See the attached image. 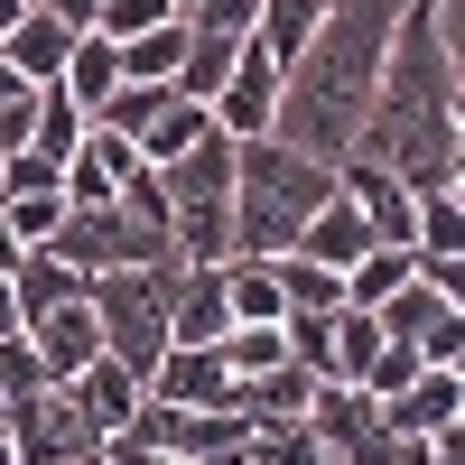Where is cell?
<instances>
[{
    "label": "cell",
    "instance_id": "obj_1",
    "mask_svg": "<svg viewBox=\"0 0 465 465\" xmlns=\"http://www.w3.org/2000/svg\"><path fill=\"white\" fill-rule=\"evenodd\" d=\"M401 10L410 0H335L326 10V28L307 37V47L289 56V74H280V122L270 131H280L289 149H307V159H344V149H354Z\"/></svg>",
    "mask_w": 465,
    "mask_h": 465
},
{
    "label": "cell",
    "instance_id": "obj_2",
    "mask_svg": "<svg viewBox=\"0 0 465 465\" xmlns=\"http://www.w3.org/2000/svg\"><path fill=\"white\" fill-rule=\"evenodd\" d=\"M335 196V159H307L280 131L232 140V252L242 261H280L298 252V223Z\"/></svg>",
    "mask_w": 465,
    "mask_h": 465
},
{
    "label": "cell",
    "instance_id": "obj_3",
    "mask_svg": "<svg viewBox=\"0 0 465 465\" xmlns=\"http://www.w3.org/2000/svg\"><path fill=\"white\" fill-rule=\"evenodd\" d=\"M168 177V232L177 261H232V131H205L186 159L159 168Z\"/></svg>",
    "mask_w": 465,
    "mask_h": 465
},
{
    "label": "cell",
    "instance_id": "obj_4",
    "mask_svg": "<svg viewBox=\"0 0 465 465\" xmlns=\"http://www.w3.org/2000/svg\"><path fill=\"white\" fill-rule=\"evenodd\" d=\"M168 270H177V261H168ZM168 270H103V280H94L103 354L131 363L140 381L159 372V354H168Z\"/></svg>",
    "mask_w": 465,
    "mask_h": 465
},
{
    "label": "cell",
    "instance_id": "obj_5",
    "mask_svg": "<svg viewBox=\"0 0 465 465\" xmlns=\"http://www.w3.org/2000/svg\"><path fill=\"white\" fill-rule=\"evenodd\" d=\"M47 252L74 261L84 280H103V270H168L177 261V242H168L159 223H140L122 196H112V205H65V223H56Z\"/></svg>",
    "mask_w": 465,
    "mask_h": 465
},
{
    "label": "cell",
    "instance_id": "obj_6",
    "mask_svg": "<svg viewBox=\"0 0 465 465\" xmlns=\"http://www.w3.org/2000/svg\"><path fill=\"white\" fill-rule=\"evenodd\" d=\"M0 438L19 447V465H74V456H94V447H103V429H94L84 410H74V391H65V381L0 401Z\"/></svg>",
    "mask_w": 465,
    "mask_h": 465
},
{
    "label": "cell",
    "instance_id": "obj_7",
    "mask_svg": "<svg viewBox=\"0 0 465 465\" xmlns=\"http://www.w3.org/2000/svg\"><path fill=\"white\" fill-rule=\"evenodd\" d=\"M307 429L335 447V465H401L410 438H391V419L363 381H317V401H307Z\"/></svg>",
    "mask_w": 465,
    "mask_h": 465
},
{
    "label": "cell",
    "instance_id": "obj_8",
    "mask_svg": "<svg viewBox=\"0 0 465 465\" xmlns=\"http://www.w3.org/2000/svg\"><path fill=\"white\" fill-rule=\"evenodd\" d=\"M223 335H232L223 261H177L168 270V344H223Z\"/></svg>",
    "mask_w": 465,
    "mask_h": 465
},
{
    "label": "cell",
    "instance_id": "obj_9",
    "mask_svg": "<svg viewBox=\"0 0 465 465\" xmlns=\"http://www.w3.org/2000/svg\"><path fill=\"white\" fill-rule=\"evenodd\" d=\"M214 122H223L232 140H261L270 122H280V56H270L261 37H242V56H232L223 94H214Z\"/></svg>",
    "mask_w": 465,
    "mask_h": 465
},
{
    "label": "cell",
    "instance_id": "obj_10",
    "mask_svg": "<svg viewBox=\"0 0 465 465\" xmlns=\"http://www.w3.org/2000/svg\"><path fill=\"white\" fill-rule=\"evenodd\" d=\"M149 401H168V410H232L223 344H168L159 372H149Z\"/></svg>",
    "mask_w": 465,
    "mask_h": 465
},
{
    "label": "cell",
    "instance_id": "obj_11",
    "mask_svg": "<svg viewBox=\"0 0 465 465\" xmlns=\"http://www.w3.org/2000/svg\"><path fill=\"white\" fill-rule=\"evenodd\" d=\"M335 186L363 205V223L381 232V242H410V232H419V196H410L391 168H372V159H335Z\"/></svg>",
    "mask_w": 465,
    "mask_h": 465
},
{
    "label": "cell",
    "instance_id": "obj_12",
    "mask_svg": "<svg viewBox=\"0 0 465 465\" xmlns=\"http://www.w3.org/2000/svg\"><path fill=\"white\" fill-rule=\"evenodd\" d=\"M28 344H37V363H47V381H74L94 354H103V326H94V298H74V307H47V317H28Z\"/></svg>",
    "mask_w": 465,
    "mask_h": 465
},
{
    "label": "cell",
    "instance_id": "obj_13",
    "mask_svg": "<svg viewBox=\"0 0 465 465\" xmlns=\"http://www.w3.org/2000/svg\"><path fill=\"white\" fill-rule=\"evenodd\" d=\"M140 168V149L122 140V131H84V149H74V159H65V205H112V196H122V177Z\"/></svg>",
    "mask_w": 465,
    "mask_h": 465
},
{
    "label": "cell",
    "instance_id": "obj_14",
    "mask_svg": "<svg viewBox=\"0 0 465 465\" xmlns=\"http://www.w3.org/2000/svg\"><path fill=\"white\" fill-rule=\"evenodd\" d=\"M65 391H74V410H84L94 429L112 438V429H131V419H140V401H149V381H140L131 363H112V354H94L84 372L65 381Z\"/></svg>",
    "mask_w": 465,
    "mask_h": 465
},
{
    "label": "cell",
    "instance_id": "obj_15",
    "mask_svg": "<svg viewBox=\"0 0 465 465\" xmlns=\"http://www.w3.org/2000/svg\"><path fill=\"white\" fill-rule=\"evenodd\" d=\"M372 242H381V232L363 223V205L344 196V186H335V196H326L317 214L298 223V252H307V261H326V270H354V261H363Z\"/></svg>",
    "mask_w": 465,
    "mask_h": 465
},
{
    "label": "cell",
    "instance_id": "obj_16",
    "mask_svg": "<svg viewBox=\"0 0 465 465\" xmlns=\"http://www.w3.org/2000/svg\"><path fill=\"white\" fill-rule=\"evenodd\" d=\"M74 37H84V28H65L56 10H37V0H28V19L0 37V56H10L28 84H56V74H65V56H74Z\"/></svg>",
    "mask_w": 465,
    "mask_h": 465
},
{
    "label": "cell",
    "instance_id": "obj_17",
    "mask_svg": "<svg viewBox=\"0 0 465 465\" xmlns=\"http://www.w3.org/2000/svg\"><path fill=\"white\" fill-rule=\"evenodd\" d=\"M456 401H465V381L429 363V372L410 381V391H391V401H381V419H391V438H410V447H419V438H438L447 419H456Z\"/></svg>",
    "mask_w": 465,
    "mask_h": 465
},
{
    "label": "cell",
    "instance_id": "obj_18",
    "mask_svg": "<svg viewBox=\"0 0 465 465\" xmlns=\"http://www.w3.org/2000/svg\"><path fill=\"white\" fill-rule=\"evenodd\" d=\"M307 401H317V372H307V363H280V372H252V381H232V410H242L252 429L307 419Z\"/></svg>",
    "mask_w": 465,
    "mask_h": 465
},
{
    "label": "cell",
    "instance_id": "obj_19",
    "mask_svg": "<svg viewBox=\"0 0 465 465\" xmlns=\"http://www.w3.org/2000/svg\"><path fill=\"white\" fill-rule=\"evenodd\" d=\"M10 289H19V326H28V317H47V307L94 298V280H84L74 261H56V252H28V261L10 270Z\"/></svg>",
    "mask_w": 465,
    "mask_h": 465
},
{
    "label": "cell",
    "instance_id": "obj_20",
    "mask_svg": "<svg viewBox=\"0 0 465 465\" xmlns=\"http://www.w3.org/2000/svg\"><path fill=\"white\" fill-rule=\"evenodd\" d=\"M381 344H391V335H381L372 307H335V317H326V381H363L381 363Z\"/></svg>",
    "mask_w": 465,
    "mask_h": 465
},
{
    "label": "cell",
    "instance_id": "obj_21",
    "mask_svg": "<svg viewBox=\"0 0 465 465\" xmlns=\"http://www.w3.org/2000/svg\"><path fill=\"white\" fill-rule=\"evenodd\" d=\"M56 84H65L74 103H84V122H94V112L112 103V84H122V47H112L103 28H84V37H74V56H65V74H56Z\"/></svg>",
    "mask_w": 465,
    "mask_h": 465
},
{
    "label": "cell",
    "instance_id": "obj_22",
    "mask_svg": "<svg viewBox=\"0 0 465 465\" xmlns=\"http://www.w3.org/2000/svg\"><path fill=\"white\" fill-rule=\"evenodd\" d=\"M419 280V252L410 242H372L354 270H344V307H381V298H401Z\"/></svg>",
    "mask_w": 465,
    "mask_h": 465
},
{
    "label": "cell",
    "instance_id": "obj_23",
    "mask_svg": "<svg viewBox=\"0 0 465 465\" xmlns=\"http://www.w3.org/2000/svg\"><path fill=\"white\" fill-rule=\"evenodd\" d=\"M223 298H232V326H280V317H289L280 270H270V261H242V252L223 261Z\"/></svg>",
    "mask_w": 465,
    "mask_h": 465
},
{
    "label": "cell",
    "instance_id": "obj_24",
    "mask_svg": "<svg viewBox=\"0 0 465 465\" xmlns=\"http://www.w3.org/2000/svg\"><path fill=\"white\" fill-rule=\"evenodd\" d=\"M84 131H94V122H84V103H74L65 84H37V122H28V149H37V159H56V168H65L74 149H84Z\"/></svg>",
    "mask_w": 465,
    "mask_h": 465
},
{
    "label": "cell",
    "instance_id": "obj_25",
    "mask_svg": "<svg viewBox=\"0 0 465 465\" xmlns=\"http://www.w3.org/2000/svg\"><path fill=\"white\" fill-rule=\"evenodd\" d=\"M232 56H242V37H223V28H186L177 94H186V103H214V94H223V74H232Z\"/></svg>",
    "mask_w": 465,
    "mask_h": 465
},
{
    "label": "cell",
    "instance_id": "obj_26",
    "mask_svg": "<svg viewBox=\"0 0 465 465\" xmlns=\"http://www.w3.org/2000/svg\"><path fill=\"white\" fill-rule=\"evenodd\" d=\"M168 103H177V84H149V74H122V84H112V103L94 112V122H103V131H122V140L140 149V140H149V122H159Z\"/></svg>",
    "mask_w": 465,
    "mask_h": 465
},
{
    "label": "cell",
    "instance_id": "obj_27",
    "mask_svg": "<svg viewBox=\"0 0 465 465\" xmlns=\"http://www.w3.org/2000/svg\"><path fill=\"white\" fill-rule=\"evenodd\" d=\"M270 270H280V298H289V317H326V307H344V270L307 261V252H280Z\"/></svg>",
    "mask_w": 465,
    "mask_h": 465
},
{
    "label": "cell",
    "instance_id": "obj_28",
    "mask_svg": "<svg viewBox=\"0 0 465 465\" xmlns=\"http://www.w3.org/2000/svg\"><path fill=\"white\" fill-rule=\"evenodd\" d=\"M326 10H335V0H261V28H252V37L280 56V74H289V56L307 47V37L326 28Z\"/></svg>",
    "mask_w": 465,
    "mask_h": 465
},
{
    "label": "cell",
    "instance_id": "obj_29",
    "mask_svg": "<svg viewBox=\"0 0 465 465\" xmlns=\"http://www.w3.org/2000/svg\"><path fill=\"white\" fill-rule=\"evenodd\" d=\"M205 131H223V122H214V103H186V94H177V103L159 112V122H149L140 159H149V168H168V159H186V149H196Z\"/></svg>",
    "mask_w": 465,
    "mask_h": 465
},
{
    "label": "cell",
    "instance_id": "obj_30",
    "mask_svg": "<svg viewBox=\"0 0 465 465\" xmlns=\"http://www.w3.org/2000/svg\"><path fill=\"white\" fill-rule=\"evenodd\" d=\"M280 363H289V317H280V326H232V335H223V372H232V381L280 372Z\"/></svg>",
    "mask_w": 465,
    "mask_h": 465
},
{
    "label": "cell",
    "instance_id": "obj_31",
    "mask_svg": "<svg viewBox=\"0 0 465 465\" xmlns=\"http://www.w3.org/2000/svg\"><path fill=\"white\" fill-rule=\"evenodd\" d=\"M177 65H186V19H159L149 37L122 47V74H149V84H177Z\"/></svg>",
    "mask_w": 465,
    "mask_h": 465
},
{
    "label": "cell",
    "instance_id": "obj_32",
    "mask_svg": "<svg viewBox=\"0 0 465 465\" xmlns=\"http://www.w3.org/2000/svg\"><path fill=\"white\" fill-rule=\"evenodd\" d=\"M252 465H335V447L307 419H280V429H252Z\"/></svg>",
    "mask_w": 465,
    "mask_h": 465
},
{
    "label": "cell",
    "instance_id": "obj_33",
    "mask_svg": "<svg viewBox=\"0 0 465 465\" xmlns=\"http://www.w3.org/2000/svg\"><path fill=\"white\" fill-rule=\"evenodd\" d=\"M410 252H419V261L465 252V205H456V196H419V232H410Z\"/></svg>",
    "mask_w": 465,
    "mask_h": 465
},
{
    "label": "cell",
    "instance_id": "obj_34",
    "mask_svg": "<svg viewBox=\"0 0 465 465\" xmlns=\"http://www.w3.org/2000/svg\"><path fill=\"white\" fill-rule=\"evenodd\" d=\"M372 317H381V335H391V344H419V326L438 317V289H429V280H410L401 298H381Z\"/></svg>",
    "mask_w": 465,
    "mask_h": 465
},
{
    "label": "cell",
    "instance_id": "obj_35",
    "mask_svg": "<svg viewBox=\"0 0 465 465\" xmlns=\"http://www.w3.org/2000/svg\"><path fill=\"white\" fill-rule=\"evenodd\" d=\"M0 214H10V232H19L28 252H47L56 223H65V196H0Z\"/></svg>",
    "mask_w": 465,
    "mask_h": 465
},
{
    "label": "cell",
    "instance_id": "obj_36",
    "mask_svg": "<svg viewBox=\"0 0 465 465\" xmlns=\"http://www.w3.org/2000/svg\"><path fill=\"white\" fill-rule=\"evenodd\" d=\"M159 19H177L168 0H103V19H94V28L112 37V47H131V37H149V28H159Z\"/></svg>",
    "mask_w": 465,
    "mask_h": 465
},
{
    "label": "cell",
    "instance_id": "obj_37",
    "mask_svg": "<svg viewBox=\"0 0 465 465\" xmlns=\"http://www.w3.org/2000/svg\"><path fill=\"white\" fill-rule=\"evenodd\" d=\"M0 196H65V168L37 159V149H10V168H0Z\"/></svg>",
    "mask_w": 465,
    "mask_h": 465
},
{
    "label": "cell",
    "instance_id": "obj_38",
    "mask_svg": "<svg viewBox=\"0 0 465 465\" xmlns=\"http://www.w3.org/2000/svg\"><path fill=\"white\" fill-rule=\"evenodd\" d=\"M19 391H47V363H37L28 335H0V401H19Z\"/></svg>",
    "mask_w": 465,
    "mask_h": 465
},
{
    "label": "cell",
    "instance_id": "obj_39",
    "mask_svg": "<svg viewBox=\"0 0 465 465\" xmlns=\"http://www.w3.org/2000/svg\"><path fill=\"white\" fill-rule=\"evenodd\" d=\"M456 354H465V307H447V298H438V317L419 326V363H438V372H447Z\"/></svg>",
    "mask_w": 465,
    "mask_h": 465
},
{
    "label": "cell",
    "instance_id": "obj_40",
    "mask_svg": "<svg viewBox=\"0 0 465 465\" xmlns=\"http://www.w3.org/2000/svg\"><path fill=\"white\" fill-rule=\"evenodd\" d=\"M419 372H429V363H419V344H381V363L363 372V391H372V401H391V391H410Z\"/></svg>",
    "mask_w": 465,
    "mask_h": 465
},
{
    "label": "cell",
    "instance_id": "obj_41",
    "mask_svg": "<svg viewBox=\"0 0 465 465\" xmlns=\"http://www.w3.org/2000/svg\"><path fill=\"white\" fill-rule=\"evenodd\" d=\"M326 317H335V307H326ZM326 317H289V363H307L317 381H326Z\"/></svg>",
    "mask_w": 465,
    "mask_h": 465
},
{
    "label": "cell",
    "instance_id": "obj_42",
    "mask_svg": "<svg viewBox=\"0 0 465 465\" xmlns=\"http://www.w3.org/2000/svg\"><path fill=\"white\" fill-rule=\"evenodd\" d=\"M186 28H223V37H252V28H261V0H205V10L186 19Z\"/></svg>",
    "mask_w": 465,
    "mask_h": 465
},
{
    "label": "cell",
    "instance_id": "obj_43",
    "mask_svg": "<svg viewBox=\"0 0 465 465\" xmlns=\"http://www.w3.org/2000/svg\"><path fill=\"white\" fill-rule=\"evenodd\" d=\"M429 19H438V47L456 65V84H465V0H429Z\"/></svg>",
    "mask_w": 465,
    "mask_h": 465
},
{
    "label": "cell",
    "instance_id": "obj_44",
    "mask_svg": "<svg viewBox=\"0 0 465 465\" xmlns=\"http://www.w3.org/2000/svg\"><path fill=\"white\" fill-rule=\"evenodd\" d=\"M419 280H429L447 307H465V252H447V261H419Z\"/></svg>",
    "mask_w": 465,
    "mask_h": 465
},
{
    "label": "cell",
    "instance_id": "obj_45",
    "mask_svg": "<svg viewBox=\"0 0 465 465\" xmlns=\"http://www.w3.org/2000/svg\"><path fill=\"white\" fill-rule=\"evenodd\" d=\"M37 10H56L65 28H94V19H103V0H37Z\"/></svg>",
    "mask_w": 465,
    "mask_h": 465
},
{
    "label": "cell",
    "instance_id": "obj_46",
    "mask_svg": "<svg viewBox=\"0 0 465 465\" xmlns=\"http://www.w3.org/2000/svg\"><path fill=\"white\" fill-rule=\"evenodd\" d=\"M112 465H196V456H149V447H103Z\"/></svg>",
    "mask_w": 465,
    "mask_h": 465
},
{
    "label": "cell",
    "instance_id": "obj_47",
    "mask_svg": "<svg viewBox=\"0 0 465 465\" xmlns=\"http://www.w3.org/2000/svg\"><path fill=\"white\" fill-rule=\"evenodd\" d=\"M0 335H28V326H19V289H10V270H0Z\"/></svg>",
    "mask_w": 465,
    "mask_h": 465
},
{
    "label": "cell",
    "instance_id": "obj_48",
    "mask_svg": "<svg viewBox=\"0 0 465 465\" xmlns=\"http://www.w3.org/2000/svg\"><path fill=\"white\" fill-rule=\"evenodd\" d=\"M19 261H28V242L10 232V214H0V270H19Z\"/></svg>",
    "mask_w": 465,
    "mask_h": 465
},
{
    "label": "cell",
    "instance_id": "obj_49",
    "mask_svg": "<svg viewBox=\"0 0 465 465\" xmlns=\"http://www.w3.org/2000/svg\"><path fill=\"white\" fill-rule=\"evenodd\" d=\"M447 196L465 205V140H456V168H447Z\"/></svg>",
    "mask_w": 465,
    "mask_h": 465
},
{
    "label": "cell",
    "instance_id": "obj_50",
    "mask_svg": "<svg viewBox=\"0 0 465 465\" xmlns=\"http://www.w3.org/2000/svg\"><path fill=\"white\" fill-rule=\"evenodd\" d=\"M19 19H28V0H0V37H10V28H19Z\"/></svg>",
    "mask_w": 465,
    "mask_h": 465
},
{
    "label": "cell",
    "instance_id": "obj_51",
    "mask_svg": "<svg viewBox=\"0 0 465 465\" xmlns=\"http://www.w3.org/2000/svg\"><path fill=\"white\" fill-rule=\"evenodd\" d=\"M447 122H456V140H465V84H456V103H447Z\"/></svg>",
    "mask_w": 465,
    "mask_h": 465
},
{
    "label": "cell",
    "instance_id": "obj_52",
    "mask_svg": "<svg viewBox=\"0 0 465 465\" xmlns=\"http://www.w3.org/2000/svg\"><path fill=\"white\" fill-rule=\"evenodd\" d=\"M0 465H19V447H10V438H0Z\"/></svg>",
    "mask_w": 465,
    "mask_h": 465
},
{
    "label": "cell",
    "instance_id": "obj_53",
    "mask_svg": "<svg viewBox=\"0 0 465 465\" xmlns=\"http://www.w3.org/2000/svg\"><path fill=\"white\" fill-rule=\"evenodd\" d=\"M74 465H112V456H103V447H94V456H74Z\"/></svg>",
    "mask_w": 465,
    "mask_h": 465
},
{
    "label": "cell",
    "instance_id": "obj_54",
    "mask_svg": "<svg viewBox=\"0 0 465 465\" xmlns=\"http://www.w3.org/2000/svg\"><path fill=\"white\" fill-rule=\"evenodd\" d=\"M456 429H465V401H456Z\"/></svg>",
    "mask_w": 465,
    "mask_h": 465
},
{
    "label": "cell",
    "instance_id": "obj_55",
    "mask_svg": "<svg viewBox=\"0 0 465 465\" xmlns=\"http://www.w3.org/2000/svg\"><path fill=\"white\" fill-rule=\"evenodd\" d=\"M410 10H429V0H410Z\"/></svg>",
    "mask_w": 465,
    "mask_h": 465
},
{
    "label": "cell",
    "instance_id": "obj_56",
    "mask_svg": "<svg viewBox=\"0 0 465 465\" xmlns=\"http://www.w3.org/2000/svg\"><path fill=\"white\" fill-rule=\"evenodd\" d=\"M0 168H10V159H0Z\"/></svg>",
    "mask_w": 465,
    "mask_h": 465
}]
</instances>
